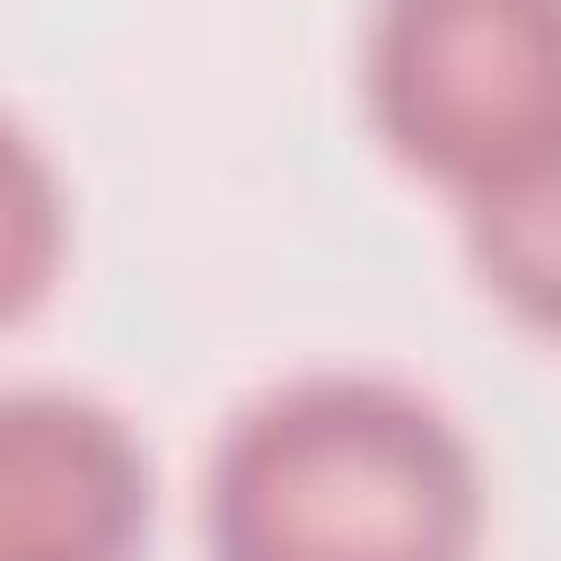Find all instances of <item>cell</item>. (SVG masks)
Listing matches in <instances>:
<instances>
[{
	"mask_svg": "<svg viewBox=\"0 0 561 561\" xmlns=\"http://www.w3.org/2000/svg\"><path fill=\"white\" fill-rule=\"evenodd\" d=\"M482 517L465 421L377 368H298L245 394L202 465L210 561H473Z\"/></svg>",
	"mask_w": 561,
	"mask_h": 561,
	"instance_id": "6da1fadb",
	"label": "cell"
},
{
	"mask_svg": "<svg viewBox=\"0 0 561 561\" xmlns=\"http://www.w3.org/2000/svg\"><path fill=\"white\" fill-rule=\"evenodd\" d=\"M359 88L403 167L473 193L561 140V0H377Z\"/></svg>",
	"mask_w": 561,
	"mask_h": 561,
	"instance_id": "7a4b0ae2",
	"label": "cell"
},
{
	"mask_svg": "<svg viewBox=\"0 0 561 561\" xmlns=\"http://www.w3.org/2000/svg\"><path fill=\"white\" fill-rule=\"evenodd\" d=\"M149 447L79 386H0V561H140Z\"/></svg>",
	"mask_w": 561,
	"mask_h": 561,
	"instance_id": "3957f363",
	"label": "cell"
},
{
	"mask_svg": "<svg viewBox=\"0 0 561 561\" xmlns=\"http://www.w3.org/2000/svg\"><path fill=\"white\" fill-rule=\"evenodd\" d=\"M456 219H465L473 280L517 324L561 342V140H543L517 167H500L473 193H456Z\"/></svg>",
	"mask_w": 561,
	"mask_h": 561,
	"instance_id": "277c9868",
	"label": "cell"
},
{
	"mask_svg": "<svg viewBox=\"0 0 561 561\" xmlns=\"http://www.w3.org/2000/svg\"><path fill=\"white\" fill-rule=\"evenodd\" d=\"M61 254H70L61 167H53V149L0 105V333L44 307V289L61 280Z\"/></svg>",
	"mask_w": 561,
	"mask_h": 561,
	"instance_id": "5b68a950",
	"label": "cell"
}]
</instances>
